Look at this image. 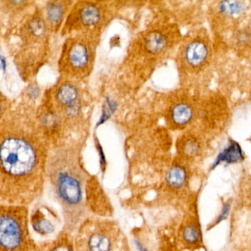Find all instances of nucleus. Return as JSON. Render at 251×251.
Wrapping results in <instances>:
<instances>
[{
  "label": "nucleus",
  "instance_id": "1",
  "mask_svg": "<svg viewBox=\"0 0 251 251\" xmlns=\"http://www.w3.org/2000/svg\"><path fill=\"white\" fill-rule=\"evenodd\" d=\"M1 205L26 206L36 202L45 188L34 148L26 141L9 138L1 145Z\"/></svg>",
  "mask_w": 251,
  "mask_h": 251
},
{
  "label": "nucleus",
  "instance_id": "2",
  "mask_svg": "<svg viewBox=\"0 0 251 251\" xmlns=\"http://www.w3.org/2000/svg\"><path fill=\"white\" fill-rule=\"evenodd\" d=\"M47 175L55 198L62 208L64 230L72 233L89 217L84 201L87 174L75 160L59 157L51 163Z\"/></svg>",
  "mask_w": 251,
  "mask_h": 251
},
{
  "label": "nucleus",
  "instance_id": "3",
  "mask_svg": "<svg viewBox=\"0 0 251 251\" xmlns=\"http://www.w3.org/2000/svg\"><path fill=\"white\" fill-rule=\"evenodd\" d=\"M75 251H130L120 226L113 220L88 217L77 230Z\"/></svg>",
  "mask_w": 251,
  "mask_h": 251
},
{
  "label": "nucleus",
  "instance_id": "4",
  "mask_svg": "<svg viewBox=\"0 0 251 251\" xmlns=\"http://www.w3.org/2000/svg\"><path fill=\"white\" fill-rule=\"evenodd\" d=\"M28 208L1 205L0 251H38L29 229Z\"/></svg>",
  "mask_w": 251,
  "mask_h": 251
},
{
  "label": "nucleus",
  "instance_id": "5",
  "mask_svg": "<svg viewBox=\"0 0 251 251\" xmlns=\"http://www.w3.org/2000/svg\"><path fill=\"white\" fill-rule=\"evenodd\" d=\"M30 223L34 230L42 235H50L56 230V216L50 209L37 208L30 217Z\"/></svg>",
  "mask_w": 251,
  "mask_h": 251
},
{
  "label": "nucleus",
  "instance_id": "6",
  "mask_svg": "<svg viewBox=\"0 0 251 251\" xmlns=\"http://www.w3.org/2000/svg\"><path fill=\"white\" fill-rule=\"evenodd\" d=\"M245 159L243 151L238 142L231 140L228 142L227 147L219 153L214 162L211 166V170H214L222 163L233 164L241 162Z\"/></svg>",
  "mask_w": 251,
  "mask_h": 251
},
{
  "label": "nucleus",
  "instance_id": "7",
  "mask_svg": "<svg viewBox=\"0 0 251 251\" xmlns=\"http://www.w3.org/2000/svg\"><path fill=\"white\" fill-rule=\"evenodd\" d=\"M208 55V47L202 41H193L186 47L185 50V59L188 64L193 67L203 64Z\"/></svg>",
  "mask_w": 251,
  "mask_h": 251
},
{
  "label": "nucleus",
  "instance_id": "8",
  "mask_svg": "<svg viewBox=\"0 0 251 251\" xmlns=\"http://www.w3.org/2000/svg\"><path fill=\"white\" fill-rule=\"evenodd\" d=\"M38 251H75V241L71 233L64 230L52 240L42 244Z\"/></svg>",
  "mask_w": 251,
  "mask_h": 251
},
{
  "label": "nucleus",
  "instance_id": "9",
  "mask_svg": "<svg viewBox=\"0 0 251 251\" xmlns=\"http://www.w3.org/2000/svg\"><path fill=\"white\" fill-rule=\"evenodd\" d=\"M192 117L193 111L192 108L186 104H177L172 110V120L176 126H186L192 120Z\"/></svg>",
  "mask_w": 251,
  "mask_h": 251
},
{
  "label": "nucleus",
  "instance_id": "10",
  "mask_svg": "<svg viewBox=\"0 0 251 251\" xmlns=\"http://www.w3.org/2000/svg\"><path fill=\"white\" fill-rule=\"evenodd\" d=\"M187 178L186 170L181 166L172 167L167 172L166 180L167 184L173 189H180L186 183Z\"/></svg>",
  "mask_w": 251,
  "mask_h": 251
},
{
  "label": "nucleus",
  "instance_id": "11",
  "mask_svg": "<svg viewBox=\"0 0 251 251\" xmlns=\"http://www.w3.org/2000/svg\"><path fill=\"white\" fill-rule=\"evenodd\" d=\"M69 59L72 65L76 68L85 67L89 60L87 49L80 44L73 45L69 53Z\"/></svg>",
  "mask_w": 251,
  "mask_h": 251
},
{
  "label": "nucleus",
  "instance_id": "12",
  "mask_svg": "<svg viewBox=\"0 0 251 251\" xmlns=\"http://www.w3.org/2000/svg\"><path fill=\"white\" fill-rule=\"evenodd\" d=\"M167 45L165 38L158 32L150 33L146 39V48L151 53H158Z\"/></svg>",
  "mask_w": 251,
  "mask_h": 251
},
{
  "label": "nucleus",
  "instance_id": "13",
  "mask_svg": "<svg viewBox=\"0 0 251 251\" xmlns=\"http://www.w3.org/2000/svg\"><path fill=\"white\" fill-rule=\"evenodd\" d=\"M57 98L64 105H73L77 98V89L69 83L64 84L58 89Z\"/></svg>",
  "mask_w": 251,
  "mask_h": 251
},
{
  "label": "nucleus",
  "instance_id": "14",
  "mask_svg": "<svg viewBox=\"0 0 251 251\" xmlns=\"http://www.w3.org/2000/svg\"><path fill=\"white\" fill-rule=\"evenodd\" d=\"M80 19L83 24L86 25H93L99 22L100 13L99 9L95 5H86L80 11Z\"/></svg>",
  "mask_w": 251,
  "mask_h": 251
},
{
  "label": "nucleus",
  "instance_id": "15",
  "mask_svg": "<svg viewBox=\"0 0 251 251\" xmlns=\"http://www.w3.org/2000/svg\"><path fill=\"white\" fill-rule=\"evenodd\" d=\"M245 4L239 1H224L220 2L219 9L223 14L228 16H236L245 11Z\"/></svg>",
  "mask_w": 251,
  "mask_h": 251
},
{
  "label": "nucleus",
  "instance_id": "16",
  "mask_svg": "<svg viewBox=\"0 0 251 251\" xmlns=\"http://www.w3.org/2000/svg\"><path fill=\"white\" fill-rule=\"evenodd\" d=\"M182 153L187 157V158H193L198 155L201 151V145L195 138H186L184 141L182 142L181 148Z\"/></svg>",
  "mask_w": 251,
  "mask_h": 251
},
{
  "label": "nucleus",
  "instance_id": "17",
  "mask_svg": "<svg viewBox=\"0 0 251 251\" xmlns=\"http://www.w3.org/2000/svg\"><path fill=\"white\" fill-rule=\"evenodd\" d=\"M183 238L187 243H197L201 239V231L197 226L190 225L183 229Z\"/></svg>",
  "mask_w": 251,
  "mask_h": 251
},
{
  "label": "nucleus",
  "instance_id": "18",
  "mask_svg": "<svg viewBox=\"0 0 251 251\" xmlns=\"http://www.w3.org/2000/svg\"><path fill=\"white\" fill-rule=\"evenodd\" d=\"M47 14H48V19L50 21L54 24L59 23L62 19L63 14H64V11H63V8L61 5H58V4H52L50 5L48 7L47 9Z\"/></svg>",
  "mask_w": 251,
  "mask_h": 251
},
{
  "label": "nucleus",
  "instance_id": "19",
  "mask_svg": "<svg viewBox=\"0 0 251 251\" xmlns=\"http://www.w3.org/2000/svg\"><path fill=\"white\" fill-rule=\"evenodd\" d=\"M29 28H30V32L33 35L40 36L45 33V25L42 20H39V19H36V20H33L30 23Z\"/></svg>",
  "mask_w": 251,
  "mask_h": 251
},
{
  "label": "nucleus",
  "instance_id": "20",
  "mask_svg": "<svg viewBox=\"0 0 251 251\" xmlns=\"http://www.w3.org/2000/svg\"><path fill=\"white\" fill-rule=\"evenodd\" d=\"M230 210H231V205L229 202H226L223 205L220 214L217 216V219H216L212 226H217V225L220 224V223L224 221V220H227L229 214H230Z\"/></svg>",
  "mask_w": 251,
  "mask_h": 251
},
{
  "label": "nucleus",
  "instance_id": "21",
  "mask_svg": "<svg viewBox=\"0 0 251 251\" xmlns=\"http://www.w3.org/2000/svg\"><path fill=\"white\" fill-rule=\"evenodd\" d=\"M250 33H248L246 30H243V31H240L237 36V41L241 45H246L249 42L251 37H250Z\"/></svg>",
  "mask_w": 251,
  "mask_h": 251
},
{
  "label": "nucleus",
  "instance_id": "22",
  "mask_svg": "<svg viewBox=\"0 0 251 251\" xmlns=\"http://www.w3.org/2000/svg\"><path fill=\"white\" fill-rule=\"evenodd\" d=\"M1 64H2V69L5 71L6 70V62H5V58L2 56L1 58Z\"/></svg>",
  "mask_w": 251,
  "mask_h": 251
}]
</instances>
